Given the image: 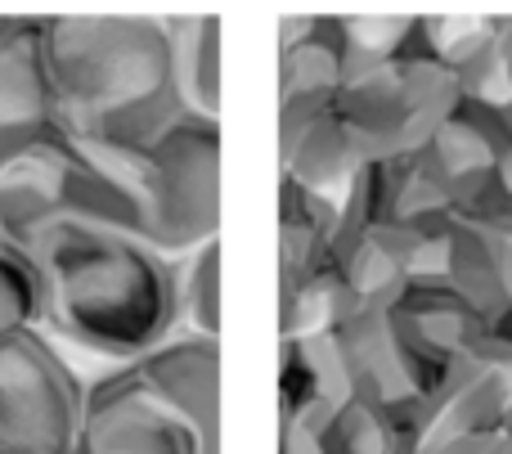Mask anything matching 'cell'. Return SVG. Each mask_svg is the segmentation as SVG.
<instances>
[{"mask_svg":"<svg viewBox=\"0 0 512 454\" xmlns=\"http://www.w3.org/2000/svg\"><path fill=\"white\" fill-rule=\"evenodd\" d=\"M185 113H189V104L180 99L176 81H171V86H162V90H149V95L126 99V104H113V108H104V113H90L68 126L99 158L131 167V162H140Z\"/></svg>","mask_w":512,"mask_h":454,"instance_id":"obj_12","label":"cell"},{"mask_svg":"<svg viewBox=\"0 0 512 454\" xmlns=\"http://www.w3.org/2000/svg\"><path fill=\"white\" fill-rule=\"evenodd\" d=\"M45 284L41 329L122 365L180 329V257L144 234L63 216L23 243Z\"/></svg>","mask_w":512,"mask_h":454,"instance_id":"obj_1","label":"cell"},{"mask_svg":"<svg viewBox=\"0 0 512 454\" xmlns=\"http://www.w3.org/2000/svg\"><path fill=\"white\" fill-rule=\"evenodd\" d=\"M180 329L221 338V234L180 257Z\"/></svg>","mask_w":512,"mask_h":454,"instance_id":"obj_17","label":"cell"},{"mask_svg":"<svg viewBox=\"0 0 512 454\" xmlns=\"http://www.w3.org/2000/svg\"><path fill=\"white\" fill-rule=\"evenodd\" d=\"M283 144V176L301 180V185L319 189V194H342L351 176L369 162L364 144L351 135V126L337 117V108H319V113L301 117L292 126H279Z\"/></svg>","mask_w":512,"mask_h":454,"instance_id":"obj_11","label":"cell"},{"mask_svg":"<svg viewBox=\"0 0 512 454\" xmlns=\"http://www.w3.org/2000/svg\"><path fill=\"white\" fill-rule=\"evenodd\" d=\"M333 261L360 306H387L400 293V284L414 275L405 234L396 221H373L364 230L346 234L333 248Z\"/></svg>","mask_w":512,"mask_h":454,"instance_id":"obj_15","label":"cell"},{"mask_svg":"<svg viewBox=\"0 0 512 454\" xmlns=\"http://www.w3.org/2000/svg\"><path fill=\"white\" fill-rule=\"evenodd\" d=\"M5 27H9V18H0V32H5Z\"/></svg>","mask_w":512,"mask_h":454,"instance_id":"obj_22","label":"cell"},{"mask_svg":"<svg viewBox=\"0 0 512 454\" xmlns=\"http://www.w3.org/2000/svg\"><path fill=\"white\" fill-rule=\"evenodd\" d=\"M45 315V284L23 243L0 239V338L32 329Z\"/></svg>","mask_w":512,"mask_h":454,"instance_id":"obj_18","label":"cell"},{"mask_svg":"<svg viewBox=\"0 0 512 454\" xmlns=\"http://www.w3.org/2000/svg\"><path fill=\"white\" fill-rule=\"evenodd\" d=\"M328 333H333V347L342 356L351 392L382 405L391 419L414 428V437L423 405L436 392H445V383L468 365V360H445L427 351L387 306H355Z\"/></svg>","mask_w":512,"mask_h":454,"instance_id":"obj_5","label":"cell"},{"mask_svg":"<svg viewBox=\"0 0 512 454\" xmlns=\"http://www.w3.org/2000/svg\"><path fill=\"white\" fill-rule=\"evenodd\" d=\"M77 454H221V441L180 414L135 360H122L86 383Z\"/></svg>","mask_w":512,"mask_h":454,"instance_id":"obj_6","label":"cell"},{"mask_svg":"<svg viewBox=\"0 0 512 454\" xmlns=\"http://www.w3.org/2000/svg\"><path fill=\"white\" fill-rule=\"evenodd\" d=\"M135 365L180 414L221 441V338L176 329L158 347L135 356Z\"/></svg>","mask_w":512,"mask_h":454,"instance_id":"obj_8","label":"cell"},{"mask_svg":"<svg viewBox=\"0 0 512 454\" xmlns=\"http://www.w3.org/2000/svg\"><path fill=\"white\" fill-rule=\"evenodd\" d=\"M171 32V81L194 113L221 117V18H180Z\"/></svg>","mask_w":512,"mask_h":454,"instance_id":"obj_16","label":"cell"},{"mask_svg":"<svg viewBox=\"0 0 512 454\" xmlns=\"http://www.w3.org/2000/svg\"><path fill=\"white\" fill-rule=\"evenodd\" d=\"M144 203V239L171 257L221 234V117L189 108L140 162H131Z\"/></svg>","mask_w":512,"mask_h":454,"instance_id":"obj_3","label":"cell"},{"mask_svg":"<svg viewBox=\"0 0 512 454\" xmlns=\"http://www.w3.org/2000/svg\"><path fill=\"white\" fill-rule=\"evenodd\" d=\"M63 122V99L45 54V18H9L0 32V158Z\"/></svg>","mask_w":512,"mask_h":454,"instance_id":"obj_7","label":"cell"},{"mask_svg":"<svg viewBox=\"0 0 512 454\" xmlns=\"http://www.w3.org/2000/svg\"><path fill=\"white\" fill-rule=\"evenodd\" d=\"M387 311L423 342L427 351L445 360H481L486 347V311L468 302L450 275H409L400 293L387 302Z\"/></svg>","mask_w":512,"mask_h":454,"instance_id":"obj_10","label":"cell"},{"mask_svg":"<svg viewBox=\"0 0 512 454\" xmlns=\"http://www.w3.org/2000/svg\"><path fill=\"white\" fill-rule=\"evenodd\" d=\"M423 454H477V437H468V441H450V446H436V450H423Z\"/></svg>","mask_w":512,"mask_h":454,"instance_id":"obj_20","label":"cell"},{"mask_svg":"<svg viewBox=\"0 0 512 454\" xmlns=\"http://www.w3.org/2000/svg\"><path fill=\"white\" fill-rule=\"evenodd\" d=\"M445 203L459 221L490 225V230H512V189L504 185V171H477L445 189Z\"/></svg>","mask_w":512,"mask_h":454,"instance_id":"obj_19","label":"cell"},{"mask_svg":"<svg viewBox=\"0 0 512 454\" xmlns=\"http://www.w3.org/2000/svg\"><path fill=\"white\" fill-rule=\"evenodd\" d=\"M63 122L171 86V32L158 18H45Z\"/></svg>","mask_w":512,"mask_h":454,"instance_id":"obj_2","label":"cell"},{"mask_svg":"<svg viewBox=\"0 0 512 454\" xmlns=\"http://www.w3.org/2000/svg\"><path fill=\"white\" fill-rule=\"evenodd\" d=\"M86 383L32 324L0 338V454H77Z\"/></svg>","mask_w":512,"mask_h":454,"instance_id":"obj_4","label":"cell"},{"mask_svg":"<svg viewBox=\"0 0 512 454\" xmlns=\"http://www.w3.org/2000/svg\"><path fill=\"white\" fill-rule=\"evenodd\" d=\"M508 117H512V99H508ZM499 171H504V185L512 189V140H508V153H504V162H499Z\"/></svg>","mask_w":512,"mask_h":454,"instance_id":"obj_21","label":"cell"},{"mask_svg":"<svg viewBox=\"0 0 512 454\" xmlns=\"http://www.w3.org/2000/svg\"><path fill=\"white\" fill-rule=\"evenodd\" d=\"M333 243H337V198L283 176L279 180V284L301 279L319 261H328Z\"/></svg>","mask_w":512,"mask_h":454,"instance_id":"obj_14","label":"cell"},{"mask_svg":"<svg viewBox=\"0 0 512 454\" xmlns=\"http://www.w3.org/2000/svg\"><path fill=\"white\" fill-rule=\"evenodd\" d=\"M445 275L477 311H504V306H512V234L454 216Z\"/></svg>","mask_w":512,"mask_h":454,"instance_id":"obj_13","label":"cell"},{"mask_svg":"<svg viewBox=\"0 0 512 454\" xmlns=\"http://www.w3.org/2000/svg\"><path fill=\"white\" fill-rule=\"evenodd\" d=\"M508 140H512L508 104L463 90L459 104L418 144V158L441 180V189H450L454 180H463V176L499 171V162H504V153H508Z\"/></svg>","mask_w":512,"mask_h":454,"instance_id":"obj_9","label":"cell"}]
</instances>
